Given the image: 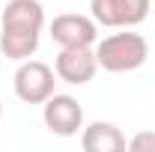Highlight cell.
Segmentation results:
<instances>
[{"mask_svg": "<svg viewBox=\"0 0 155 152\" xmlns=\"http://www.w3.org/2000/svg\"><path fill=\"white\" fill-rule=\"evenodd\" d=\"M45 27V6L39 0H9L0 15V51L6 60H30Z\"/></svg>", "mask_w": 155, "mask_h": 152, "instance_id": "cell-1", "label": "cell"}, {"mask_svg": "<svg viewBox=\"0 0 155 152\" xmlns=\"http://www.w3.org/2000/svg\"><path fill=\"white\" fill-rule=\"evenodd\" d=\"M146 57H149V42L140 33H131L128 27H125V33H114V36L101 39L96 45L98 69L114 72V75L140 69L146 63Z\"/></svg>", "mask_w": 155, "mask_h": 152, "instance_id": "cell-2", "label": "cell"}, {"mask_svg": "<svg viewBox=\"0 0 155 152\" xmlns=\"http://www.w3.org/2000/svg\"><path fill=\"white\" fill-rule=\"evenodd\" d=\"M12 87L24 104H45L54 95L57 72L42 60H21V66L15 69V78H12Z\"/></svg>", "mask_w": 155, "mask_h": 152, "instance_id": "cell-3", "label": "cell"}, {"mask_svg": "<svg viewBox=\"0 0 155 152\" xmlns=\"http://www.w3.org/2000/svg\"><path fill=\"white\" fill-rule=\"evenodd\" d=\"M42 119H45V128L51 134H57V137H75L84 128V107L72 95L54 93L42 104Z\"/></svg>", "mask_w": 155, "mask_h": 152, "instance_id": "cell-4", "label": "cell"}, {"mask_svg": "<svg viewBox=\"0 0 155 152\" xmlns=\"http://www.w3.org/2000/svg\"><path fill=\"white\" fill-rule=\"evenodd\" d=\"M90 15L101 27H137L149 15V0H90Z\"/></svg>", "mask_w": 155, "mask_h": 152, "instance_id": "cell-5", "label": "cell"}, {"mask_svg": "<svg viewBox=\"0 0 155 152\" xmlns=\"http://www.w3.org/2000/svg\"><path fill=\"white\" fill-rule=\"evenodd\" d=\"M48 30H51V39L60 48H87V45H96V39H98L96 18L93 15H78V12L57 15Z\"/></svg>", "mask_w": 155, "mask_h": 152, "instance_id": "cell-6", "label": "cell"}, {"mask_svg": "<svg viewBox=\"0 0 155 152\" xmlns=\"http://www.w3.org/2000/svg\"><path fill=\"white\" fill-rule=\"evenodd\" d=\"M54 72L60 81L72 84V87H84L90 84L98 72V60H96V48H60L57 60H54Z\"/></svg>", "mask_w": 155, "mask_h": 152, "instance_id": "cell-7", "label": "cell"}, {"mask_svg": "<svg viewBox=\"0 0 155 152\" xmlns=\"http://www.w3.org/2000/svg\"><path fill=\"white\" fill-rule=\"evenodd\" d=\"M81 146L84 152H122L128 146L125 134L116 128L114 122H90L81 134Z\"/></svg>", "mask_w": 155, "mask_h": 152, "instance_id": "cell-8", "label": "cell"}, {"mask_svg": "<svg viewBox=\"0 0 155 152\" xmlns=\"http://www.w3.org/2000/svg\"><path fill=\"white\" fill-rule=\"evenodd\" d=\"M125 149H131V152H155V131H137L128 140Z\"/></svg>", "mask_w": 155, "mask_h": 152, "instance_id": "cell-9", "label": "cell"}, {"mask_svg": "<svg viewBox=\"0 0 155 152\" xmlns=\"http://www.w3.org/2000/svg\"><path fill=\"white\" fill-rule=\"evenodd\" d=\"M0 116H3V101H0Z\"/></svg>", "mask_w": 155, "mask_h": 152, "instance_id": "cell-10", "label": "cell"}]
</instances>
